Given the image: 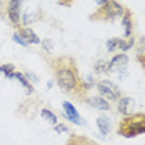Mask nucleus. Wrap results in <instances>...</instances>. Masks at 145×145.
<instances>
[{
  "label": "nucleus",
  "instance_id": "1",
  "mask_svg": "<svg viewBox=\"0 0 145 145\" xmlns=\"http://www.w3.org/2000/svg\"><path fill=\"white\" fill-rule=\"evenodd\" d=\"M50 70L54 73L55 84L58 88L70 95L72 99L85 103L88 99V92L84 87V78L80 77L77 60L70 55H58V57H45Z\"/></svg>",
  "mask_w": 145,
  "mask_h": 145
},
{
  "label": "nucleus",
  "instance_id": "2",
  "mask_svg": "<svg viewBox=\"0 0 145 145\" xmlns=\"http://www.w3.org/2000/svg\"><path fill=\"white\" fill-rule=\"evenodd\" d=\"M117 133L123 138H133L145 133V112L123 115L117 123Z\"/></svg>",
  "mask_w": 145,
  "mask_h": 145
},
{
  "label": "nucleus",
  "instance_id": "3",
  "mask_svg": "<svg viewBox=\"0 0 145 145\" xmlns=\"http://www.w3.org/2000/svg\"><path fill=\"white\" fill-rule=\"evenodd\" d=\"M125 7L117 2V0H108L107 3H103L102 7H99L93 14L88 15V20L92 22H103V24H112L118 18H122Z\"/></svg>",
  "mask_w": 145,
  "mask_h": 145
},
{
  "label": "nucleus",
  "instance_id": "4",
  "mask_svg": "<svg viewBox=\"0 0 145 145\" xmlns=\"http://www.w3.org/2000/svg\"><path fill=\"white\" fill-rule=\"evenodd\" d=\"M95 87H97L99 95H100L102 99H105L107 102H117L123 97V92H122L120 87L115 85L112 80H107V78L99 80V82L95 84Z\"/></svg>",
  "mask_w": 145,
  "mask_h": 145
},
{
  "label": "nucleus",
  "instance_id": "5",
  "mask_svg": "<svg viewBox=\"0 0 145 145\" xmlns=\"http://www.w3.org/2000/svg\"><path fill=\"white\" fill-rule=\"evenodd\" d=\"M5 15L15 30L20 27L22 22V0H7L5 3Z\"/></svg>",
  "mask_w": 145,
  "mask_h": 145
},
{
  "label": "nucleus",
  "instance_id": "6",
  "mask_svg": "<svg viewBox=\"0 0 145 145\" xmlns=\"http://www.w3.org/2000/svg\"><path fill=\"white\" fill-rule=\"evenodd\" d=\"M127 65H129V55L127 54H115L114 57L108 60V73L118 72L120 77L127 75Z\"/></svg>",
  "mask_w": 145,
  "mask_h": 145
},
{
  "label": "nucleus",
  "instance_id": "7",
  "mask_svg": "<svg viewBox=\"0 0 145 145\" xmlns=\"http://www.w3.org/2000/svg\"><path fill=\"white\" fill-rule=\"evenodd\" d=\"M39 103H40V99L32 97V95H30L29 100L22 102V103L18 105V114H20V115H24V117L35 115V112L39 110Z\"/></svg>",
  "mask_w": 145,
  "mask_h": 145
},
{
  "label": "nucleus",
  "instance_id": "8",
  "mask_svg": "<svg viewBox=\"0 0 145 145\" xmlns=\"http://www.w3.org/2000/svg\"><path fill=\"white\" fill-rule=\"evenodd\" d=\"M62 108H63V117L69 120V122H72V123H75V125H84L85 122L82 120V117H80V114L77 112V108L73 107L70 102H62Z\"/></svg>",
  "mask_w": 145,
  "mask_h": 145
},
{
  "label": "nucleus",
  "instance_id": "9",
  "mask_svg": "<svg viewBox=\"0 0 145 145\" xmlns=\"http://www.w3.org/2000/svg\"><path fill=\"white\" fill-rule=\"evenodd\" d=\"M115 110L117 114H120V115H130V114H133V108H135V100L132 99V97H122L120 100L115 102Z\"/></svg>",
  "mask_w": 145,
  "mask_h": 145
},
{
  "label": "nucleus",
  "instance_id": "10",
  "mask_svg": "<svg viewBox=\"0 0 145 145\" xmlns=\"http://www.w3.org/2000/svg\"><path fill=\"white\" fill-rule=\"evenodd\" d=\"M15 32H17V33H18V35H20V37H22L29 45H40L42 44V39L30 29V27H24V25H20Z\"/></svg>",
  "mask_w": 145,
  "mask_h": 145
},
{
  "label": "nucleus",
  "instance_id": "11",
  "mask_svg": "<svg viewBox=\"0 0 145 145\" xmlns=\"http://www.w3.org/2000/svg\"><path fill=\"white\" fill-rule=\"evenodd\" d=\"M122 25H123V39H129L133 35V17H132V12L125 7L123 10V15H122Z\"/></svg>",
  "mask_w": 145,
  "mask_h": 145
},
{
  "label": "nucleus",
  "instance_id": "12",
  "mask_svg": "<svg viewBox=\"0 0 145 145\" xmlns=\"http://www.w3.org/2000/svg\"><path fill=\"white\" fill-rule=\"evenodd\" d=\"M65 145H102L95 140H92L87 135H80V133H70Z\"/></svg>",
  "mask_w": 145,
  "mask_h": 145
},
{
  "label": "nucleus",
  "instance_id": "13",
  "mask_svg": "<svg viewBox=\"0 0 145 145\" xmlns=\"http://www.w3.org/2000/svg\"><path fill=\"white\" fill-rule=\"evenodd\" d=\"M87 105L90 107H93V108H97V110H102V112H108V110H112L114 107L110 105V102H107L105 99H102L100 95H95V97H88L87 100H85Z\"/></svg>",
  "mask_w": 145,
  "mask_h": 145
},
{
  "label": "nucleus",
  "instance_id": "14",
  "mask_svg": "<svg viewBox=\"0 0 145 145\" xmlns=\"http://www.w3.org/2000/svg\"><path fill=\"white\" fill-rule=\"evenodd\" d=\"M14 78H17V80L20 82V85L25 88L27 95H33V92H35V90H33V85L30 84L29 78H27V77H25L24 73H22V72H17V70H15V72H14Z\"/></svg>",
  "mask_w": 145,
  "mask_h": 145
},
{
  "label": "nucleus",
  "instance_id": "15",
  "mask_svg": "<svg viewBox=\"0 0 145 145\" xmlns=\"http://www.w3.org/2000/svg\"><path fill=\"white\" fill-rule=\"evenodd\" d=\"M97 127L100 130L102 135H108L110 130H112V125H110V118L107 115H100L97 117Z\"/></svg>",
  "mask_w": 145,
  "mask_h": 145
},
{
  "label": "nucleus",
  "instance_id": "16",
  "mask_svg": "<svg viewBox=\"0 0 145 145\" xmlns=\"http://www.w3.org/2000/svg\"><path fill=\"white\" fill-rule=\"evenodd\" d=\"M40 117L44 118L45 122L52 123V125H57L58 123V117L55 112H52L50 108H40Z\"/></svg>",
  "mask_w": 145,
  "mask_h": 145
},
{
  "label": "nucleus",
  "instance_id": "17",
  "mask_svg": "<svg viewBox=\"0 0 145 145\" xmlns=\"http://www.w3.org/2000/svg\"><path fill=\"white\" fill-rule=\"evenodd\" d=\"M93 72L97 75H103V73H108V62L107 60H97L93 63Z\"/></svg>",
  "mask_w": 145,
  "mask_h": 145
},
{
  "label": "nucleus",
  "instance_id": "18",
  "mask_svg": "<svg viewBox=\"0 0 145 145\" xmlns=\"http://www.w3.org/2000/svg\"><path fill=\"white\" fill-rule=\"evenodd\" d=\"M133 45H135V37H133V35H132V37H129V39H122V42H120V47H118V52L125 54L127 50H130Z\"/></svg>",
  "mask_w": 145,
  "mask_h": 145
},
{
  "label": "nucleus",
  "instance_id": "19",
  "mask_svg": "<svg viewBox=\"0 0 145 145\" xmlns=\"http://www.w3.org/2000/svg\"><path fill=\"white\" fill-rule=\"evenodd\" d=\"M14 72H15L14 63H3V65H0V73H3L7 78H14Z\"/></svg>",
  "mask_w": 145,
  "mask_h": 145
},
{
  "label": "nucleus",
  "instance_id": "20",
  "mask_svg": "<svg viewBox=\"0 0 145 145\" xmlns=\"http://www.w3.org/2000/svg\"><path fill=\"white\" fill-rule=\"evenodd\" d=\"M120 42H122V39H120V37L108 39V40H107V50H108V52H118Z\"/></svg>",
  "mask_w": 145,
  "mask_h": 145
},
{
  "label": "nucleus",
  "instance_id": "21",
  "mask_svg": "<svg viewBox=\"0 0 145 145\" xmlns=\"http://www.w3.org/2000/svg\"><path fill=\"white\" fill-rule=\"evenodd\" d=\"M54 132L63 133V132H70V129L67 127V123H57V125H54Z\"/></svg>",
  "mask_w": 145,
  "mask_h": 145
},
{
  "label": "nucleus",
  "instance_id": "22",
  "mask_svg": "<svg viewBox=\"0 0 145 145\" xmlns=\"http://www.w3.org/2000/svg\"><path fill=\"white\" fill-rule=\"evenodd\" d=\"M12 39H14V42H17V44L22 45V47H30V45L27 44V42H25V40H24V39H22V37L17 33V32H14V37H12Z\"/></svg>",
  "mask_w": 145,
  "mask_h": 145
},
{
  "label": "nucleus",
  "instance_id": "23",
  "mask_svg": "<svg viewBox=\"0 0 145 145\" xmlns=\"http://www.w3.org/2000/svg\"><path fill=\"white\" fill-rule=\"evenodd\" d=\"M40 45H44V48H45V52H52L54 50V44L48 40V39H45V40H42V44Z\"/></svg>",
  "mask_w": 145,
  "mask_h": 145
},
{
  "label": "nucleus",
  "instance_id": "24",
  "mask_svg": "<svg viewBox=\"0 0 145 145\" xmlns=\"http://www.w3.org/2000/svg\"><path fill=\"white\" fill-rule=\"evenodd\" d=\"M24 75H25V77L29 78V82H30V84H37V82L40 80V78H39L37 75H33V73H32V72H25V73H24Z\"/></svg>",
  "mask_w": 145,
  "mask_h": 145
},
{
  "label": "nucleus",
  "instance_id": "25",
  "mask_svg": "<svg viewBox=\"0 0 145 145\" xmlns=\"http://www.w3.org/2000/svg\"><path fill=\"white\" fill-rule=\"evenodd\" d=\"M137 62L140 63V67L145 70V50L144 52H140V54H137Z\"/></svg>",
  "mask_w": 145,
  "mask_h": 145
},
{
  "label": "nucleus",
  "instance_id": "26",
  "mask_svg": "<svg viewBox=\"0 0 145 145\" xmlns=\"http://www.w3.org/2000/svg\"><path fill=\"white\" fill-rule=\"evenodd\" d=\"M75 0H58V5L60 7H70Z\"/></svg>",
  "mask_w": 145,
  "mask_h": 145
},
{
  "label": "nucleus",
  "instance_id": "27",
  "mask_svg": "<svg viewBox=\"0 0 145 145\" xmlns=\"http://www.w3.org/2000/svg\"><path fill=\"white\" fill-rule=\"evenodd\" d=\"M107 2H108V0H95V3H97L99 7H102V5H103V3H107Z\"/></svg>",
  "mask_w": 145,
  "mask_h": 145
},
{
  "label": "nucleus",
  "instance_id": "28",
  "mask_svg": "<svg viewBox=\"0 0 145 145\" xmlns=\"http://www.w3.org/2000/svg\"><path fill=\"white\" fill-rule=\"evenodd\" d=\"M5 10V5H3V0H0V12Z\"/></svg>",
  "mask_w": 145,
  "mask_h": 145
}]
</instances>
